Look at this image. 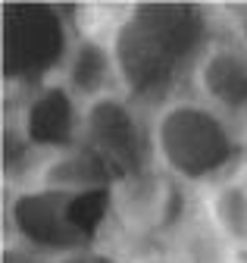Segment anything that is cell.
<instances>
[{
    "mask_svg": "<svg viewBox=\"0 0 247 263\" xmlns=\"http://www.w3.org/2000/svg\"><path fill=\"white\" fill-rule=\"evenodd\" d=\"M216 38L207 7L181 4H122L110 31L119 94L150 113L172 101L181 82L191 85L194 66Z\"/></svg>",
    "mask_w": 247,
    "mask_h": 263,
    "instance_id": "6da1fadb",
    "label": "cell"
},
{
    "mask_svg": "<svg viewBox=\"0 0 247 263\" xmlns=\"http://www.w3.org/2000/svg\"><path fill=\"white\" fill-rule=\"evenodd\" d=\"M150 157L172 182L210 188L244 163L241 128L194 94H178L147 119Z\"/></svg>",
    "mask_w": 247,
    "mask_h": 263,
    "instance_id": "7a4b0ae2",
    "label": "cell"
},
{
    "mask_svg": "<svg viewBox=\"0 0 247 263\" xmlns=\"http://www.w3.org/2000/svg\"><path fill=\"white\" fill-rule=\"evenodd\" d=\"M72 44V13L41 4H4V82L22 97L59 79Z\"/></svg>",
    "mask_w": 247,
    "mask_h": 263,
    "instance_id": "3957f363",
    "label": "cell"
},
{
    "mask_svg": "<svg viewBox=\"0 0 247 263\" xmlns=\"http://www.w3.org/2000/svg\"><path fill=\"white\" fill-rule=\"evenodd\" d=\"M78 144L104 160L119 182L144 176V163L153 160L141 107H135L126 94H107L81 104Z\"/></svg>",
    "mask_w": 247,
    "mask_h": 263,
    "instance_id": "277c9868",
    "label": "cell"
},
{
    "mask_svg": "<svg viewBox=\"0 0 247 263\" xmlns=\"http://www.w3.org/2000/svg\"><path fill=\"white\" fill-rule=\"evenodd\" d=\"M75 194L50 191V188H28L13 191L7 201V238L22 241L32 251L59 260L85 248V232L69 216V204Z\"/></svg>",
    "mask_w": 247,
    "mask_h": 263,
    "instance_id": "5b68a950",
    "label": "cell"
},
{
    "mask_svg": "<svg viewBox=\"0 0 247 263\" xmlns=\"http://www.w3.org/2000/svg\"><path fill=\"white\" fill-rule=\"evenodd\" d=\"M191 91L241 125L247 119V44L241 38L216 35L194 66Z\"/></svg>",
    "mask_w": 247,
    "mask_h": 263,
    "instance_id": "8992f818",
    "label": "cell"
},
{
    "mask_svg": "<svg viewBox=\"0 0 247 263\" xmlns=\"http://www.w3.org/2000/svg\"><path fill=\"white\" fill-rule=\"evenodd\" d=\"M10 116L19 122L25 138L44 157H53L78 144L81 104L63 82H50V85L35 88L32 94H25Z\"/></svg>",
    "mask_w": 247,
    "mask_h": 263,
    "instance_id": "52a82bcc",
    "label": "cell"
},
{
    "mask_svg": "<svg viewBox=\"0 0 247 263\" xmlns=\"http://www.w3.org/2000/svg\"><path fill=\"white\" fill-rule=\"evenodd\" d=\"M56 82H63L78 104L97 101L107 94H119V76H116V60L107 41L75 35V44L66 57V66Z\"/></svg>",
    "mask_w": 247,
    "mask_h": 263,
    "instance_id": "ba28073f",
    "label": "cell"
},
{
    "mask_svg": "<svg viewBox=\"0 0 247 263\" xmlns=\"http://www.w3.org/2000/svg\"><path fill=\"white\" fill-rule=\"evenodd\" d=\"M203 222L229 251H247V163L203 188Z\"/></svg>",
    "mask_w": 247,
    "mask_h": 263,
    "instance_id": "9c48e42d",
    "label": "cell"
},
{
    "mask_svg": "<svg viewBox=\"0 0 247 263\" xmlns=\"http://www.w3.org/2000/svg\"><path fill=\"white\" fill-rule=\"evenodd\" d=\"M4 263H53V260L44 257V254H38V251H32V248L22 245V241L7 238L4 241Z\"/></svg>",
    "mask_w": 247,
    "mask_h": 263,
    "instance_id": "30bf717a",
    "label": "cell"
},
{
    "mask_svg": "<svg viewBox=\"0 0 247 263\" xmlns=\"http://www.w3.org/2000/svg\"><path fill=\"white\" fill-rule=\"evenodd\" d=\"M238 128H241V151H244V163H247V119H244Z\"/></svg>",
    "mask_w": 247,
    "mask_h": 263,
    "instance_id": "8fae6325",
    "label": "cell"
}]
</instances>
